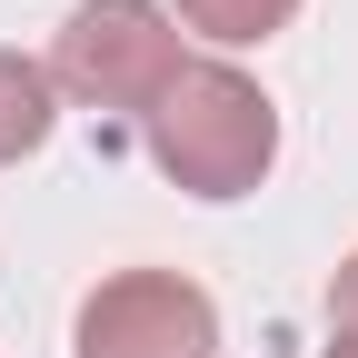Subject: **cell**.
Returning <instances> with one entry per match:
<instances>
[{"mask_svg": "<svg viewBox=\"0 0 358 358\" xmlns=\"http://www.w3.org/2000/svg\"><path fill=\"white\" fill-rule=\"evenodd\" d=\"M140 129H150V159L189 199H239V189L268 179V159H279V110H268V90L239 80L229 60H189Z\"/></svg>", "mask_w": 358, "mask_h": 358, "instance_id": "obj_1", "label": "cell"}, {"mask_svg": "<svg viewBox=\"0 0 358 358\" xmlns=\"http://www.w3.org/2000/svg\"><path fill=\"white\" fill-rule=\"evenodd\" d=\"M189 70L179 60V30L150 10V0H80L60 20V50H50V80L90 110H159V90Z\"/></svg>", "mask_w": 358, "mask_h": 358, "instance_id": "obj_2", "label": "cell"}, {"mask_svg": "<svg viewBox=\"0 0 358 358\" xmlns=\"http://www.w3.org/2000/svg\"><path fill=\"white\" fill-rule=\"evenodd\" d=\"M70 358H219V308L179 268H120L80 299Z\"/></svg>", "mask_w": 358, "mask_h": 358, "instance_id": "obj_3", "label": "cell"}, {"mask_svg": "<svg viewBox=\"0 0 358 358\" xmlns=\"http://www.w3.org/2000/svg\"><path fill=\"white\" fill-rule=\"evenodd\" d=\"M40 140H50V70L20 60V50H0V169L30 159Z\"/></svg>", "mask_w": 358, "mask_h": 358, "instance_id": "obj_4", "label": "cell"}, {"mask_svg": "<svg viewBox=\"0 0 358 358\" xmlns=\"http://www.w3.org/2000/svg\"><path fill=\"white\" fill-rule=\"evenodd\" d=\"M299 0H179V20L209 30V40H268V30H289Z\"/></svg>", "mask_w": 358, "mask_h": 358, "instance_id": "obj_5", "label": "cell"}, {"mask_svg": "<svg viewBox=\"0 0 358 358\" xmlns=\"http://www.w3.org/2000/svg\"><path fill=\"white\" fill-rule=\"evenodd\" d=\"M329 348L358 358V249L338 259V279H329Z\"/></svg>", "mask_w": 358, "mask_h": 358, "instance_id": "obj_6", "label": "cell"}, {"mask_svg": "<svg viewBox=\"0 0 358 358\" xmlns=\"http://www.w3.org/2000/svg\"><path fill=\"white\" fill-rule=\"evenodd\" d=\"M329 358H338V348H329Z\"/></svg>", "mask_w": 358, "mask_h": 358, "instance_id": "obj_7", "label": "cell"}]
</instances>
